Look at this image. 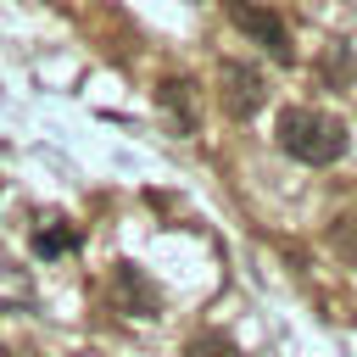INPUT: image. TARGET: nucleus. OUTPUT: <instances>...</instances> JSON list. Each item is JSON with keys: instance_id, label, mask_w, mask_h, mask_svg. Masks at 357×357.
I'll use <instances>...</instances> for the list:
<instances>
[{"instance_id": "nucleus-1", "label": "nucleus", "mask_w": 357, "mask_h": 357, "mask_svg": "<svg viewBox=\"0 0 357 357\" xmlns=\"http://www.w3.org/2000/svg\"><path fill=\"white\" fill-rule=\"evenodd\" d=\"M273 134H279V151H290L307 167H329L346 151V123L329 117V112H318V106H284L279 123H273Z\"/></svg>"}, {"instance_id": "nucleus-2", "label": "nucleus", "mask_w": 357, "mask_h": 357, "mask_svg": "<svg viewBox=\"0 0 357 357\" xmlns=\"http://www.w3.org/2000/svg\"><path fill=\"white\" fill-rule=\"evenodd\" d=\"M223 17H229L251 45H262L273 61H290V28H284V17H279L268 0H223Z\"/></svg>"}, {"instance_id": "nucleus-3", "label": "nucleus", "mask_w": 357, "mask_h": 357, "mask_svg": "<svg viewBox=\"0 0 357 357\" xmlns=\"http://www.w3.org/2000/svg\"><path fill=\"white\" fill-rule=\"evenodd\" d=\"M218 95H223V112L229 117H251V112H262L268 84H262V73L251 61H223L218 67Z\"/></svg>"}, {"instance_id": "nucleus-4", "label": "nucleus", "mask_w": 357, "mask_h": 357, "mask_svg": "<svg viewBox=\"0 0 357 357\" xmlns=\"http://www.w3.org/2000/svg\"><path fill=\"white\" fill-rule=\"evenodd\" d=\"M112 307L128 312V318H156V312H162V290L145 279V268L117 262V268H112Z\"/></svg>"}, {"instance_id": "nucleus-5", "label": "nucleus", "mask_w": 357, "mask_h": 357, "mask_svg": "<svg viewBox=\"0 0 357 357\" xmlns=\"http://www.w3.org/2000/svg\"><path fill=\"white\" fill-rule=\"evenodd\" d=\"M156 106H162V117L173 123V134H195L201 112H195V89H190L184 78H162V84H156Z\"/></svg>"}, {"instance_id": "nucleus-6", "label": "nucleus", "mask_w": 357, "mask_h": 357, "mask_svg": "<svg viewBox=\"0 0 357 357\" xmlns=\"http://www.w3.org/2000/svg\"><path fill=\"white\" fill-rule=\"evenodd\" d=\"M184 357H240V346H234L223 329H206V335H190Z\"/></svg>"}, {"instance_id": "nucleus-7", "label": "nucleus", "mask_w": 357, "mask_h": 357, "mask_svg": "<svg viewBox=\"0 0 357 357\" xmlns=\"http://www.w3.org/2000/svg\"><path fill=\"white\" fill-rule=\"evenodd\" d=\"M329 245H335V257L357 262V212H340V218L329 223Z\"/></svg>"}, {"instance_id": "nucleus-8", "label": "nucleus", "mask_w": 357, "mask_h": 357, "mask_svg": "<svg viewBox=\"0 0 357 357\" xmlns=\"http://www.w3.org/2000/svg\"><path fill=\"white\" fill-rule=\"evenodd\" d=\"M73 245H78L73 229H45V234H33V251H39V257H56V251H73Z\"/></svg>"}]
</instances>
